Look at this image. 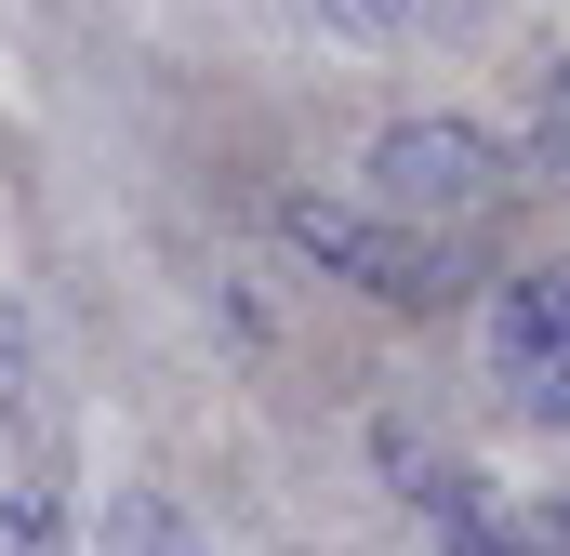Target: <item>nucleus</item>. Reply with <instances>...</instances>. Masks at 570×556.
Listing matches in <instances>:
<instances>
[{
	"label": "nucleus",
	"instance_id": "1",
	"mask_svg": "<svg viewBox=\"0 0 570 556\" xmlns=\"http://www.w3.org/2000/svg\"><path fill=\"white\" fill-rule=\"evenodd\" d=\"M518 186H531V159L518 133H491V120H464V107H399L385 133L358 146V186L345 199H372L385 226H412V239H478V226H504L518 212Z\"/></svg>",
	"mask_w": 570,
	"mask_h": 556
},
{
	"label": "nucleus",
	"instance_id": "2",
	"mask_svg": "<svg viewBox=\"0 0 570 556\" xmlns=\"http://www.w3.org/2000/svg\"><path fill=\"white\" fill-rule=\"evenodd\" d=\"M266 239H279L292 266H318L332 291H358V305H385V318H451L464 305V252L451 239H412V226H385L372 199H345V186H266Z\"/></svg>",
	"mask_w": 570,
	"mask_h": 556
},
{
	"label": "nucleus",
	"instance_id": "3",
	"mask_svg": "<svg viewBox=\"0 0 570 556\" xmlns=\"http://www.w3.org/2000/svg\"><path fill=\"white\" fill-rule=\"evenodd\" d=\"M478 371L518 424H570V252H531L478 291Z\"/></svg>",
	"mask_w": 570,
	"mask_h": 556
},
{
	"label": "nucleus",
	"instance_id": "4",
	"mask_svg": "<svg viewBox=\"0 0 570 556\" xmlns=\"http://www.w3.org/2000/svg\"><path fill=\"white\" fill-rule=\"evenodd\" d=\"M372 464H385V490H399V517L425 530V556H558L464 450H438V437H412V424H372Z\"/></svg>",
	"mask_w": 570,
	"mask_h": 556
},
{
	"label": "nucleus",
	"instance_id": "5",
	"mask_svg": "<svg viewBox=\"0 0 570 556\" xmlns=\"http://www.w3.org/2000/svg\"><path fill=\"white\" fill-rule=\"evenodd\" d=\"M292 27H318L332 53H425V40H464L478 0H279Z\"/></svg>",
	"mask_w": 570,
	"mask_h": 556
},
{
	"label": "nucleus",
	"instance_id": "6",
	"mask_svg": "<svg viewBox=\"0 0 570 556\" xmlns=\"http://www.w3.org/2000/svg\"><path fill=\"white\" fill-rule=\"evenodd\" d=\"M94 556H213V530H199L173 490H146V477H134V490L94 504Z\"/></svg>",
	"mask_w": 570,
	"mask_h": 556
},
{
	"label": "nucleus",
	"instance_id": "7",
	"mask_svg": "<svg viewBox=\"0 0 570 556\" xmlns=\"http://www.w3.org/2000/svg\"><path fill=\"white\" fill-rule=\"evenodd\" d=\"M531 146H558V159H570V53L531 80Z\"/></svg>",
	"mask_w": 570,
	"mask_h": 556
},
{
	"label": "nucleus",
	"instance_id": "8",
	"mask_svg": "<svg viewBox=\"0 0 570 556\" xmlns=\"http://www.w3.org/2000/svg\"><path fill=\"white\" fill-rule=\"evenodd\" d=\"M544 544H558V556H570V490H558V504H544Z\"/></svg>",
	"mask_w": 570,
	"mask_h": 556
}]
</instances>
